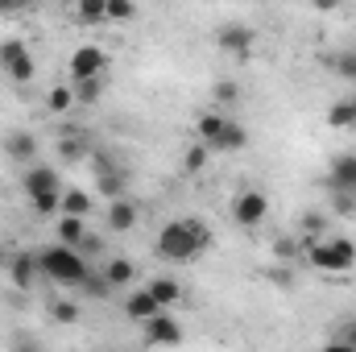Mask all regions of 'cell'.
Segmentation results:
<instances>
[{
    "label": "cell",
    "mask_w": 356,
    "mask_h": 352,
    "mask_svg": "<svg viewBox=\"0 0 356 352\" xmlns=\"http://www.w3.org/2000/svg\"><path fill=\"white\" fill-rule=\"evenodd\" d=\"M79 294H88V298H104V294H112V286L104 282V273H95V269H91L88 278L79 282Z\"/></svg>",
    "instance_id": "cell-27"
},
{
    "label": "cell",
    "mask_w": 356,
    "mask_h": 352,
    "mask_svg": "<svg viewBox=\"0 0 356 352\" xmlns=\"http://www.w3.org/2000/svg\"><path fill=\"white\" fill-rule=\"evenodd\" d=\"M71 83H88V79H104V67H108V50L104 46H79L71 54Z\"/></svg>",
    "instance_id": "cell-5"
},
{
    "label": "cell",
    "mask_w": 356,
    "mask_h": 352,
    "mask_svg": "<svg viewBox=\"0 0 356 352\" xmlns=\"http://www.w3.org/2000/svg\"><path fill=\"white\" fill-rule=\"evenodd\" d=\"M38 262H42V278H50L58 286H75V290L91 273V265L79 257V249H67V245H46L38 253Z\"/></svg>",
    "instance_id": "cell-2"
},
{
    "label": "cell",
    "mask_w": 356,
    "mask_h": 352,
    "mask_svg": "<svg viewBox=\"0 0 356 352\" xmlns=\"http://www.w3.org/2000/svg\"><path fill=\"white\" fill-rule=\"evenodd\" d=\"M211 99H216V104H236V99H241V83H236V79H220V83L211 88Z\"/></svg>",
    "instance_id": "cell-31"
},
{
    "label": "cell",
    "mask_w": 356,
    "mask_h": 352,
    "mask_svg": "<svg viewBox=\"0 0 356 352\" xmlns=\"http://www.w3.org/2000/svg\"><path fill=\"white\" fill-rule=\"evenodd\" d=\"M327 125L332 129H356V112L348 99H336L332 108H327Z\"/></svg>",
    "instance_id": "cell-24"
},
{
    "label": "cell",
    "mask_w": 356,
    "mask_h": 352,
    "mask_svg": "<svg viewBox=\"0 0 356 352\" xmlns=\"http://www.w3.org/2000/svg\"><path fill=\"white\" fill-rule=\"evenodd\" d=\"M104 282L112 286V290H120V286H129L133 278H137V265L129 262V257H112V262H104Z\"/></svg>",
    "instance_id": "cell-16"
},
{
    "label": "cell",
    "mask_w": 356,
    "mask_h": 352,
    "mask_svg": "<svg viewBox=\"0 0 356 352\" xmlns=\"http://www.w3.org/2000/svg\"><path fill=\"white\" fill-rule=\"evenodd\" d=\"M124 315H129V319H137V323H149L154 315H162V307L149 298V290H137V294H129V298H124Z\"/></svg>",
    "instance_id": "cell-15"
},
{
    "label": "cell",
    "mask_w": 356,
    "mask_h": 352,
    "mask_svg": "<svg viewBox=\"0 0 356 352\" xmlns=\"http://www.w3.org/2000/svg\"><path fill=\"white\" fill-rule=\"evenodd\" d=\"M266 216H269V199L261 195V191H253V186H249V191H241V195L232 199V220H236V224L257 228Z\"/></svg>",
    "instance_id": "cell-7"
},
{
    "label": "cell",
    "mask_w": 356,
    "mask_h": 352,
    "mask_svg": "<svg viewBox=\"0 0 356 352\" xmlns=\"http://www.w3.org/2000/svg\"><path fill=\"white\" fill-rule=\"evenodd\" d=\"M8 278H13V286L17 290H33L38 286V278H42V262H38V253H13L8 257Z\"/></svg>",
    "instance_id": "cell-9"
},
{
    "label": "cell",
    "mask_w": 356,
    "mask_h": 352,
    "mask_svg": "<svg viewBox=\"0 0 356 352\" xmlns=\"http://www.w3.org/2000/svg\"><path fill=\"white\" fill-rule=\"evenodd\" d=\"M216 42H220V50H228V54H236V58H249L253 46H257V29L232 21V25H224V29L216 33Z\"/></svg>",
    "instance_id": "cell-8"
},
{
    "label": "cell",
    "mask_w": 356,
    "mask_h": 352,
    "mask_svg": "<svg viewBox=\"0 0 356 352\" xmlns=\"http://www.w3.org/2000/svg\"><path fill=\"white\" fill-rule=\"evenodd\" d=\"M207 245H211V232L199 216H178L170 224H162V232H158V253L166 262H191Z\"/></svg>",
    "instance_id": "cell-1"
},
{
    "label": "cell",
    "mask_w": 356,
    "mask_h": 352,
    "mask_svg": "<svg viewBox=\"0 0 356 352\" xmlns=\"http://www.w3.org/2000/svg\"><path fill=\"white\" fill-rule=\"evenodd\" d=\"M145 290H149V298H154L158 307H175L178 298H182V286H178L175 278H154Z\"/></svg>",
    "instance_id": "cell-19"
},
{
    "label": "cell",
    "mask_w": 356,
    "mask_h": 352,
    "mask_svg": "<svg viewBox=\"0 0 356 352\" xmlns=\"http://www.w3.org/2000/svg\"><path fill=\"white\" fill-rule=\"evenodd\" d=\"M323 228H327V216H323V211H307V216H302V232H307V241H319Z\"/></svg>",
    "instance_id": "cell-33"
},
{
    "label": "cell",
    "mask_w": 356,
    "mask_h": 352,
    "mask_svg": "<svg viewBox=\"0 0 356 352\" xmlns=\"http://www.w3.org/2000/svg\"><path fill=\"white\" fill-rule=\"evenodd\" d=\"M88 158H91L88 129H79V125H63V129H58V162L75 166V162H88Z\"/></svg>",
    "instance_id": "cell-6"
},
{
    "label": "cell",
    "mask_w": 356,
    "mask_h": 352,
    "mask_svg": "<svg viewBox=\"0 0 356 352\" xmlns=\"http://www.w3.org/2000/svg\"><path fill=\"white\" fill-rule=\"evenodd\" d=\"M29 203H33V211H38V216H50V211H58V207H63V191H58V195H42V199H29Z\"/></svg>",
    "instance_id": "cell-34"
},
{
    "label": "cell",
    "mask_w": 356,
    "mask_h": 352,
    "mask_svg": "<svg viewBox=\"0 0 356 352\" xmlns=\"http://www.w3.org/2000/svg\"><path fill=\"white\" fill-rule=\"evenodd\" d=\"M245 145H249V133H245V125H241V120H228L211 154H236V150H245Z\"/></svg>",
    "instance_id": "cell-17"
},
{
    "label": "cell",
    "mask_w": 356,
    "mask_h": 352,
    "mask_svg": "<svg viewBox=\"0 0 356 352\" xmlns=\"http://www.w3.org/2000/svg\"><path fill=\"white\" fill-rule=\"evenodd\" d=\"M83 237H88V224H83V220H75V216H63V220H58V245L79 249Z\"/></svg>",
    "instance_id": "cell-20"
},
{
    "label": "cell",
    "mask_w": 356,
    "mask_h": 352,
    "mask_svg": "<svg viewBox=\"0 0 356 352\" xmlns=\"http://www.w3.org/2000/svg\"><path fill=\"white\" fill-rule=\"evenodd\" d=\"M0 269H8V253L4 249H0Z\"/></svg>",
    "instance_id": "cell-42"
},
{
    "label": "cell",
    "mask_w": 356,
    "mask_h": 352,
    "mask_svg": "<svg viewBox=\"0 0 356 352\" xmlns=\"http://www.w3.org/2000/svg\"><path fill=\"white\" fill-rule=\"evenodd\" d=\"M63 216H75V220H83L91 211V199L88 191H79V186H71V191H63V207H58Z\"/></svg>",
    "instance_id": "cell-22"
},
{
    "label": "cell",
    "mask_w": 356,
    "mask_h": 352,
    "mask_svg": "<svg viewBox=\"0 0 356 352\" xmlns=\"http://www.w3.org/2000/svg\"><path fill=\"white\" fill-rule=\"evenodd\" d=\"M340 344H348V349H356V319H348V323L340 328Z\"/></svg>",
    "instance_id": "cell-40"
},
{
    "label": "cell",
    "mask_w": 356,
    "mask_h": 352,
    "mask_svg": "<svg viewBox=\"0 0 356 352\" xmlns=\"http://www.w3.org/2000/svg\"><path fill=\"white\" fill-rule=\"evenodd\" d=\"M137 4L133 0H104V21H133Z\"/></svg>",
    "instance_id": "cell-26"
},
{
    "label": "cell",
    "mask_w": 356,
    "mask_h": 352,
    "mask_svg": "<svg viewBox=\"0 0 356 352\" xmlns=\"http://www.w3.org/2000/svg\"><path fill=\"white\" fill-rule=\"evenodd\" d=\"M224 116L220 112H203L199 116V125H195V133H199V145H207V150H216V141H220V133H224Z\"/></svg>",
    "instance_id": "cell-18"
},
{
    "label": "cell",
    "mask_w": 356,
    "mask_h": 352,
    "mask_svg": "<svg viewBox=\"0 0 356 352\" xmlns=\"http://www.w3.org/2000/svg\"><path fill=\"white\" fill-rule=\"evenodd\" d=\"M0 67H4V75H8L13 83H29L33 71H38V63H33V54H29V46H25L21 38H8V42L0 46Z\"/></svg>",
    "instance_id": "cell-4"
},
{
    "label": "cell",
    "mask_w": 356,
    "mask_h": 352,
    "mask_svg": "<svg viewBox=\"0 0 356 352\" xmlns=\"http://www.w3.org/2000/svg\"><path fill=\"white\" fill-rule=\"evenodd\" d=\"M79 315H83L79 298H54L50 303V319H58V323H79Z\"/></svg>",
    "instance_id": "cell-23"
},
{
    "label": "cell",
    "mask_w": 356,
    "mask_h": 352,
    "mask_svg": "<svg viewBox=\"0 0 356 352\" xmlns=\"http://www.w3.org/2000/svg\"><path fill=\"white\" fill-rule=\"evenodd\" d=\"M207 154H211L207 145H191V150H186V158H182V170H186V175H199V170L207 166Z\"/></svg>",
    "instance_id": "cell-30"
},
{
    "label": "cell",
    "mask_w": 356,
    "mask_h": 352,
    "mask_svg": "<svg viewBox=\"0 0 356 352\" xmlns=\"http://www.w3.org/2000/svg\"><path fill=\"white\" fill-rule=\"evenodd\" d=\"M21 191L29 195V199H42V195H58V170L54 166H29L25 175H21Z\"/></svg>",
    "instance_id": "cell-10"
},
{
    "label": "cell",
    "mask_w": 356,
    "mask_h": 352,
    "mask_svg": "<svg viewBox=\"0 0 356 352\" xmlns=\"http://www.w3.org/2000/svg\"><path fill=\"white\" fill-rule=\"evenodd\" d=\"M8 349H13V352H50L42 340H33V336H25V332H21V336H13V344H8Z\"/></svg>",
    "instance_id": "cell-35"
},
{
    "label": "cell",
    "mask_w": 356,
    "mask_h": 352,
    "mask_svg": "<svg viewBox=\"0 0 356 352\" xmlns=\"http://www.w3.org/2000/svg\"><path fill=\"white\" fill-rule=\"evenodd\" d=\"M104 224H108V232H133L137 228V203L133 199H112L108 211H104Z\"/></svg>",
    "instance_id": "cell-13"
},
{
    "label": "cell",
    "mask_w": 356,
    "mask_h": 352,
    "mask_svg": "<svg viewBox=\"0 0 356 352\" xmlns=\"http://www.w3.org/2000/svg\"><path fill=\"white\" fill-rule=\"evenodd\" d=\"M269 282H273V286H294V273H290V265H277V269H269Z\"/></svg>",
    "instance_id": "cell-39"
},
{
    "label": "cell",
    "mask_w": 356,
    "mask_h": 352,
    "mask_svg": "<svg viewBox=\"0 0 356 352\" xmlns=\"http://www.w3.org/2000/svg\"><path fill=\"white\" fill-rule=\"evenodd\" d=\"M46 108H50L54 116L71 112V108H75V88H50V95H46Z\"/></svg>",
    "instance_id": "cell-25"
},
{
    "label": "cell",
    "mask_w": 356,
    "mask_h": 352,
    "mask_svg": "<svg viewBox=\"0 0 356 352\" xmlns=\"http://www.w3.org/2000/svg\"><path fill=\"white\" fill-rule=\"evenodd\" d=\"M302 257L319 273H348L356 265V245L348 237H327V241H307Z\"/></svg>",
    "instance_id": "cell-3"
},
{
    "label": "cell",
    "mask_w": 356,
    "mask_h": 352,
    "mask_svg": "<svg viewBox=\"0 0 356 352\" xmlns=\"http://www.w3.org/2000/svg\"><path fill=\"white\" fill-rule=\"evenodd\" d=\"M348 104H353V112H356V95H348Z\"/></svg>",
    "instance_id": "cell-43"
},
{
    "label": "cell",
    "mask_w": 356,
    "mask_h": 352,
    "mask_svg": "<svg viewBox=\"0 0 356 352\" xmlns=\"http://www.w3.org/2000/svg\"><path fill=\"white\" fill-rule=\"evenodd\" d=\"M327 191H344L356 195V154H340L327 170Z\"/></svg>",
    "instance_id": "cell-12"
},
{
    "label": "cell",
    "mask_w": 356,
    "mask_h": 352,
    "mask_svg": "<svg viewBox=\"0 0 356 352\" xmlns=\"http://www.w3.org/2000/svg\"><path fill=\"white\" fill-rule=\"evenodd\" d=\"M332 71H336L340 79H353L356 83V50H340V54L332 58Z\"/></svg>",
    "instance_id": "cell-29"
},
{
    "label": "cell",
    "mask_w": 356,
    "mask_h": 352,
    "mask_svg": "<svg viewBox=\"0 0 356 352\" xmlns=\"http://www.w3.org/2000/svg\"><path fill=\"white\" fill-rule=\"evenodd\" d=\"M75 21L79 25H91V21H104V0H83L75 8Z\"/></svg>",
    "instance_id": "cell-32"
},
{
    "label": "cell",
    "mask_w": 356,
    "mask_h": 352,
    "mask_svg": "<svg viewBox=\"0 0 356 352\" xmlns=\"http://www.w3.org/2000/svg\"><path fill=\"white\" fill-rule=\"evenodd\" d=\"M323 352H356V349H348V344H340V340H336V344H327Z\"/></svg>",
    "instance_id": "cell-41"
},
{
    "label": "cell",
    "mask_w": 356,
    "mask_h": 352,
    "mask_svg": "<svg viewBox=\"0 0 356 352\" xmlns=\"http://www.w3.org/2000/svg\"><path fill=\"white\" fill-rule=\"evenodd\" d=\"M4 154L17 162V166H33V158H38V137L29 133V129H13L8 137H4Z\"/></svg>",
    "instance_id": "cell-11"
},
{
    "label": "cell",
    "mask_w": 356,
    "mask_h": 352,
    "mask_svg": "<svg viewBox=\"0 0 356 352\" xmlns=\"http://www.w3.org/2000/svg\"><path fill=\"white\" fill-rule=\"evenodd\" d=\"M145 340L149 344H182V323L175 315H154L145 323Z\"/></svg>",
    "instance_id": "cell-14"
},
{
    "label": "cell",
    "mask_w": 356,
    "mask_h": 352,
    "mask_svg": "<svg viewBox=\"0 0 356 352\" xmlns=\"http://www.w3.org/2000/svg\"><path fill=\"white\" fill-rule=\"evenodd\" d=\"M332 211H340V216H353V211H356V195L332 191Z\"/></svg>",
    "instance_id": "cell-36"
},
{
    "label": "cell",
    "mask_w": 356,
    "mask_h": 352,
    "mask_svg": "<svg viewBox=\"0 0 356 352\" xmlns=\"http://www.w3.org/2000/svg\"><path fill=\"white\" fill-rule=\"evenodd\" d=\"M99 253H104V245H99V237H83V245H79V257H83V262L91 265V257H99Z\"/></svg>",
    "instance_id": "cell-37"
},
{
    "label": "cell",
    "mask_w": 356,
    "mask_h": 352,
    "mask_svg": "<svg viewBox=\"0 0 356 352\" xmlns=\"http://www.w3.org/2000/svg\"><path fill=\"white\" fill-rule=\"evenodd\" d=\"M95 186H99V195L112 203V199H129V182H124V175L120 170H108V175L95 178Z\"/></svg>",
    "instance_id": "cell-21"
},
{
    "label": "cell",
    "mask_w": 356,
    "mask_h": 352,
    "mask_svg": "<svg viewBox=\"0 0 356 352\" xmlns=\"http://www.w3.org/2000/svg\"><path fill=\"white\" fill-rule=\"evenodd\" d=\"M294 249H298V245H294L290 237H282V241H273V257H277L282 265H286L290 257H294Z\"/></svg>",
    "instance_id": "cell-38"
},
{
    "label": "cell",
    "mask_w": 356,
    "mask_h": 352,
    "mask_svg": "<svg viewBox=\"0 0 356 352\" xmlns=\"http://www.w3.org/2000/svg\"><path fill=\"white\" fill-rule=\"evenodd\" d=\"M75 88V104H99L104 95V79H88V83H71Z\"/></svg>",
    "instance_id": "cell-28"
}]
</instances>
